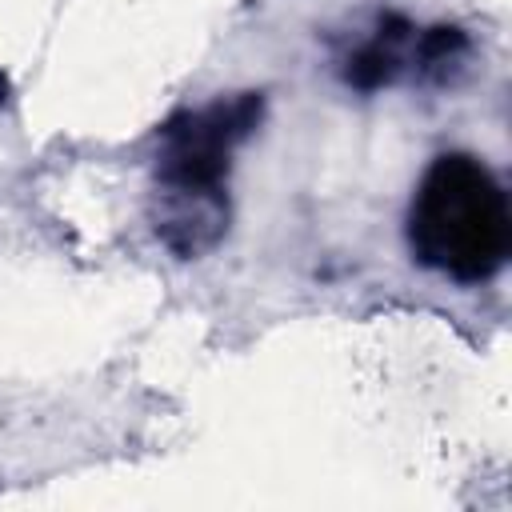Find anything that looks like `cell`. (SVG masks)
Instances as JSON below:
<instances>
[{
    "instance_id": "cell-4",
    "label": "cell",
    "mask_w": 512,
    "mask_h": 512,
    "mask_svg": "<svg viewBox=\"0 0 512 512\" xmlns=\"http://www.w3.org/2000/svg\"><path fill=\"white\" fill-rule=\"evenodd\" d=\"M468 52V36L460 28H448V24H436V28H424L420 36H412V48H408V60L420 76H432V80H444L448 68H456Z\"/></svg>"
},
{
    "instance_id": "cell-3",
    "label": "cell",
    "mask_w": 512,
    "mask_h": 512,
    "mask_svg": "<svg viewBox=\"0 0 512 512\" xmlns=\"http://www.w3.org/2000/svg\"><path fill=\"white\" fill-rule=\"evenodd\" d=\"M412 24L408 20H400V16H384L380 20V28H376V36L372 40H364L348 60H344V80L352 84V88H360V92H376V88H384V84H392L396 76H400V68H404V60H408V40H412Z\"/></svg>"
},
{
    "instance_id": "cell-2",
    "label": "cell",
    "mask_w": 512,
    "mask_h": 512,
    "mask_svg": "<svg viewBox=\"0 0 512 512\" xmlns=\"http://www.w3.org/2000/svg\"><path fill=\"white\" fill-rule=\"evenodd\" d=\"M412 256L460 284L496 276L512 248V216L500 180L468 152H444L420 176L408 204Z\"/></svg>"
},
{
    "instance_id": "cell-1",
    "label": "cell",
    "mask_w": 512,
    "mask_h": 512,
    "mask_svg": "<svg viewBox=\"0 0 512 512\" xmlns=\"http://www.w3.org/2000/svg\"><path fill=\"white\" fill-rule=\"evenodd\" d=\"M260 116L264 100L256 92H236L188 108L160 128L152 224L176 256H200L228 232L232 152L256 132Z\"/></svg>"
}]
</instances>
